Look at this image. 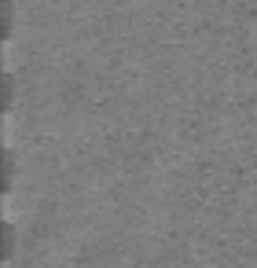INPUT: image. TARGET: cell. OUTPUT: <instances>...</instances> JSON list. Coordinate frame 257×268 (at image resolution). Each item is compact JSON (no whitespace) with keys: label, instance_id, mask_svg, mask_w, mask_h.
I'll use <instances>...</instances> for the list:
<instances>
[{"label":"cell","instance_id":"obj_1","mask_svg":"<svg viewBox=\"0 0 257 268\" xmlns=\"http://www.w3.org/2000/svg\"><path fill=\"white\" fill-rule=\"evenodd\" d=\"M11 180H15V158L4 151V173H0V184H4V191H11Z\"/></svg>","mask_w":257,"mask_h":268},{"label":"cell","instance_id":"obj_2","mask_svg":"<svg viewBox=\"0 0 257 268\" xmlns=\"http://www.w3.org/2000/svg\"><path fill=\"white\" fill-rule=\"evenodd\" d=\"M8 257H15V228L11 224H4V261Z\"/></svg>","mask_w":257,"mask_h":268}]
</instances>
